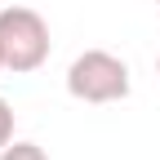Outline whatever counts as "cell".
I'll return each instance as SVG.
<instances>
[{"instance_id":"obj_7","label":"cell","mask_w":160,"mask_h":160,"mask_svg":"<svg viewBox=\"0 0 160 160\" xmlns=\"http://www.w3.org/2000/svg\"><path fill=\"white\" fill-rule=\"evenodd\" d=\"M156 5H160V0H156Z\"/></svg>"},{"instance_id":"obj_1","label":"cell","mask_w":160,"mask_h":160,"mask_svg":"<svg viewBox=\"0 0 160 160\" xmlns=\"http://www.w3.org/2000/svg\"><path fill=\"white\" fill-rule=\"evenodd\" d=\"M49 49H53L49 22L31 5L0 9V58H5V71H13V76L40 71V67L49 62Z\"/></svg>"},{"instance_id":"obj_5","label":"cell","mask_w":160,"mask_h":160,"mask_svg":"<svg viewBox=\"0 0 160 160\" xmlns=\"http://www.w3.org/2000/svg\"><path fill=\"white\" fill-rule=\"evenodd\" d=\"M156 71H160V53H156Z\"/></svg>"},{"instance_id":"obj_2","label":"cell","mask_w":160,"mask_h":160,"mask_svg":"<svg viewBox=\"0 0 160 160\" xmlns=\"http://www.w3.org/2000/svg\"><path fill=\"white\" fill-rule=\"evenodd\" d=\"M67 93L76 102H120L129 98V62L116 58L111 49H85L67 67Z\"/></svg>"},{"instance_id":"obj_6","label":"cell","mask_w":160,"mask_h":160,"mask_svg":"<svg viewBox=\"0 0 160 160\" xmlns=\"http://www.w3.org/2000/svg\"><path fill=\"white\" fill-rule=\"evenodd\" d=\"M0 71H5V58H0Z\"/></svg>"},{"instance_id":"obj_4","label":"cell","mask_w":160,"mask_h":160,"mask_svg":"<svg viewBox=\"0 0 160 160\" xmlns=\"http://www.w3.org/2000/svg\"><path fill=\"white\" fill-rule=\"evenodd\" d=\"M9 142H13V107L0 98V151H5Z\"/></svg>"},{"instance_id":"obj_3","label":"cell","mask_w":160,"mask_h":160,"mask_svg":"<svg viewBox=\"0 0 160 160\" xmlns=\"http://www.w3.org/2000/svg\"><path fill=\"white\" fill-rule=\"evenodd\" d=\"M0 160H49V156H45L40 142H9L5 151H0Z\"/></svg>"}]
</instances>
